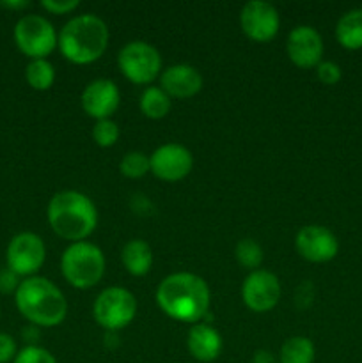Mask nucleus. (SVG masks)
<instances>
[{
  "mask_svg": "<svg viewBox=\"0 0 362 363\" xmlns=\"http://www.w3.org/2000/svg\"><path fill=\"white\" fill-rule=\"evenodd\" d=\"M156 301L165 315L180 323L197 325L208 314L212 293L201 277L188 272L172 273L160 282Z\"/></svg>",
  "mask_w": 362,
  "mask_h": 363,
  "instance_id": "obj_1",
  "label": "nucleus"
},
{
  "mask_svg": "<svg viewBox=\"0 0 362 363\" xmlns=\"http://www.w3.org/2000/svg\"><path fill=\"white\" fill-rule=\"evenodd\" d=\"M14 303L20 314L38 328L59 326L67 315V301L62 291L45 277L21 280L14 293Z\"/></svg>",
  "mask_w": 362,
  "mask_h": 363,
  "instance_id": "obj_2",
  "label": "nucleus"
},
{
  "mask_svg": "<svg viewBox=\"0 0 362 363\" xmlns=\"http://www.w3.org/2000/svg\"><path fill=\"white\" fill-rule=\"evenodd\" d=\"M50 227L59 238L67 241H84L98 225V211L87 195L64 190L53 195L46 208Z\"/></svg>",
  "mask_w": 362,
  "mask_h": 363,
  "instance_id": "obj_3",
  "label": "nucleus"
},
{
  "mask_svg": "<svg viewBox=\"0 0 362 363\" xmlns=\"http://www.w3.org/2000/svg\"><path fill=\"white\" fill-rule=\"evenodd\" d=\"M110 32L105 21L96 14H80L67 21L57 35V46L64 59L73 64H91L105 53Z\"/></svg>",
  "mask_w": 362,
  "mask_h": 363,
  "instance_id": "obj_4",
  "label": "nucleus"
},
{
  "mask_svg": "<svg viewBox=\"0 0 362 363\" xmlns=\"http://www.w3.org/2000/svg\"><path fill=\"white\" fill-rule=\"evenodd\" d=\"M60 272L75 289H91L105 273V255L87 241L71 243L60 257Z\"/></svg>",
  "mask_w": 362,
  "mask_h": 363,
  "instance_id": "obj_5",
  "label": "nucleus"
},
{
  "mask_svg": "<svg viewBox=\"0 0 362 363\" xmlns=\"http://www.w3.org/2000/svg\"><path fill=\"white\" fill-rule=\"evenodd\" d=\"M92 315L106 332H119L137 315V300L124 287H106L96 298Z\"/></svg>",
  "mask_w": 362,
  "mask_h": 363,
  "instance_id": "obj_6",
  "label": "nucleus"
},
{
  "mask_svg": "<svg viewBox=\"0 0 362 363\" xmlns=\"http://www.w3.org/2000/svg\"><path fill=\"white\" fill-rule=\"evenodd\" d=\"M14 43L31 60L46 59L57 46V32L46 18L25 14L14 25Z\"/></svg>",
  "mask_w": 362,
  "mask_h": 363,
  "instance_id": "obj_7",
  "label": "nucleus"
},
{
  "mask_svg": "<svg viewBox=\"0 0 362 363\" xmlns=\"http://www.w3.org/2000/svg\"><path fill=\"white\" fill-rule=\"evenodd\" d=\"M117 66L131 84L148 85L162 71V57L149 43L130 41L119 50Z\"/></svg>",
  "mask_w": 362,
  "mask_h": 363,
  "instance_id": "obj_8",
  "label": "nucleus"
},
{
  "mask_svg": "<svg viewBox=\"0 0 362 363\" xmlns=\"http://www.w3.org/2000/svg\"><path fill=\"white\" fill-rule=\"evenodd\" d=\"M46 259V248L41 238L34 233H20L9 241L6 252L7 268L18 277H35Z\"/></svg>",
  "mask_w": 362,
  "mask_h": 363,
  "instance_id": "obj_9",
  "label": "nucleus"
},
{
  "mask_svg": "<svg viewBox=\"0 0 362 363\" xmlns=\"http://www.w3.org/2000/svg\"><path fill=\"white\" fill-rule=\"evenodd\" d=\"M241 30L251 41L268 43L277 35L280 27V18L275 7L263 0H251L240 13Z\"/></svg>",
  "mask_w": 362,
  "mask_h": 363,
  "instance_id": "obj_10",
  "label": "nucleus"
},
{
  "mask_svg": "<svg viewBox=\"0 0 362 363\" xmlns=\"http://www.w3.org/2000/svg\"><path fill=\"white\" fill-rule=\"evenodd\" d=\"M149 172L155 174L158 179L167 183H176L185 179L194 167V156L185 145L181 144H165L160 145L151 156H149Z\"/></svg>",
  "mask_w": 362,
  "mask_h": 363,
  "instance_id": "obj_11",
  "label": "nucleus"
},
{
  "mask_svg": "<svg viewBox=\"0 0 362 363\" xmlns=\"http://www.w3.org/2000/svg\"><path fill=\"white\" fill-rule=\"evenodd\" d=\"M241 296L252 312L263 314V312L272 311L280 300L279 279L266 269L251 272L241 287Z\"/></svg>",
  "mask_w": 362,
  "mask_h": 363,
  "instance_id": "obj_12",
  "label": "nucleus"
},
{
  "mask_svg": "<svg viewBox=\"0 0 362 363\" xmlns=\"http://www.w3.org/2000/svg\"><path fill=\"white\" fill-rule=\"evenodd\" d=\"M295 247L305 261L322 264L336 257L339 252V241L327 227L305 225L298 230Z\"/></svg>",
  "mask_w": 362,
  "mask_h": 363,
  "instance_id": "obj_13",
  "label": "nucleus"
},
{
  "mask_svg": "<svg viewBox=\"0 0 362 363\" xmlns=\"http://www.w3.org/2000/svg\"><path fill=\"white\" fill-rule=\"evenodd\" d=\"M287 57L295 66L302 69L316 67L323 57V39L316 28L309 25H298L287 35Z\"/></svg>",
  "mask_w": 362,
  "mask_h": 363,
  "instance_id": "obj_14",
  "label": "nucleus"
},
{
  "mask_svg": "<svg viewBox=\"0 0 362 363\" xmlns=\"http://www.w3.org/2000/svg\"><path fill=\"white\" fill-rule=\"evenodd\" d=\"M119 89L112 80H106V78L92 80L82 92V108L96 121L110 119L112 113L119 108Z\"/></svg>",
  "mask_w": 362,
  "mask_h": 363,
  "instance_id": "obj_15",
  "label": "nucleus"
},
{
  "mask_svg": "<svg viewBox=\"0 0 362 363\" xmlns=\"http://www.w3.org/2000/svg\"><path fill=\"white\" fill-rule=\"evenodd\" d=\"M160 87L169 98L188 99L202 89V77L190 64H174L162 73Z\"/></svg>",
  "mask_w": 362,
  "mask_h": 363,
  "instance_id": "obj_16",
  "label": "nucleus"
},
{
  "mask_svg": "<svg viewBox=\"0 0 362 363\" xmlns=\"http://www.w3.org/2000/svg\"><path fill=\"white\" fill-rule=\"evenodd\" d=\"M187 347L188 353L197 362H215L222 353V337L212 325L197 323L188 330Z\"/></svg>",
  "mask_w": 362,
  "mask_h": 363,
  "instance_id": "obj_17",
  "label": "nucleus"
},
{
  "mask_svg": "<svg viewBox=\"0 0 362 363\" xmlns=\"http://www.w3.org/2000/svg\"><path fill=\"white\" fill-rule=\"evenodd\" d=\"M121 259L130 275L144 277L153 266V250L146 241L131 240L124 245Z\"/></svg>",
  "mask_w": 362,
  "mask_h": 363,
  "instance_id": "obj_18",
  "label": "nucleus"
},
{
  "mask_svg": "<svg viewBox=\"0 0 362 363\" xmlns=\"http://www.w3.org/2000/svg\"><path fill=\"white\" fill-rule=\"evenodd\" d=\"M336 38L343 48H362V7L348 11L339 18L336 25Z\"/></svg>",
  "mask_w": 362,
  "mask_h": 363,
  "instance_id": "obj_19",
  "label": "nucleus"
},
{
  "mask_svg": "<svg viewBox=\"0 0 362 363\" xmlns=\"http://www.w3.org/2000/svg\"><path fill=\"white\" fill-rule=\"evenodd\" d=\"M314 354L312 340L307 337H291L280 347L279 363H312Z\"/></svg>",
  "mask_w": 362,
  "mask_h": 363,
  "instance_id": "obj_20",
  "label": "nucleus"
},
{
  "mask_svg": "<svg viewBox=\"0 0 362 363\" xmlns=\"http://www.w3.org/2000/svg\"><path fill=\"white\" fill-rule=\"evenodd\" d=\"M141 110L148 119H163L170 110V98L162 87H148L141 96Z\"/></svg>",
  "mask_w": 362,
  "mask_h": 363,
  "instance_id": "obj_21",
  "label": "nucleus"
},
{
  "mask_svg": "<svg viewBox=\"0 0 362 363\" xmlns=\"http://www.w3.org/2000/svg\"><path fill=\"white\" fill-rule=\"evenodd\" d=\"M25 78L34 91H48L55 82V69L46 59H35L28 62Z\"/></svg>",
  "mask_w": 362,
  "mask_h": 363,
  "instance_id": "obj_22",
  "label": "nucleus"
},
{
  "mask_svg": "<svg viewBox=\"0 0 362 363\" xmlns=\"http://www.w3.org/2000/svg\"><path fill=\"white\" fill-rule=\"evenodd\" d=\"M234 255H236V261L240 262L243 268L256 272V269L261 266L263 262V248L258 241L251 240V238H245L234 248Z\"/></svg>",
  "mask_w": 362,
  "mask_h": 363,
  "instance_id": "obj_23",
  "label": "nucleus"
},
{
  "mask_svg": "<svg viewBox=\"0 0 362 363\" xmlns=\"http://www.w3.org/2000/svg\"><path fill=\"white\" fill-rule=\"evenodd\" d=\"M119 170L123 176L130 177V179L144 177L146 174L151 170V167H149V156H146L144 152L138 151L128 152V155H124L123 160L119 162Z\"/></svg>",
  "mask_w": 362,
  "mask_h": 363,
  "instance_id": "obj_24",
  "label": "nucleus"
},
{
  "mask_svg": "<svg viewBox=\"0 0 362 363\" xmlns=\"http://www.w3.org/2000/svg\"><path fill=\"white\" fill-rule=\"evenodd\" d=\"M92 140L99 147H112L119 140V126L112 119L96 121L92 126Z\"/></svg>",
  "mask_w": 362,
  "mask_h": 363,
  "instance_id": "obj_25",
  "label": "nucleus"
},
{
  "mask_svg": "<svg viewBox=\"0 0 362 363\" xmlns=\"http://www.w3.org/2000/svg\"><path fill=\"white\" fill-rule=\"evenodd\" d=\"M13 363H57L55 357L41 346H25L18 351Z\"/></svg>",
  "mask_w": 362,
  "mask_h": 363,
  "instance_id": "obj_26",
  "label": "nucleus"
},
{
  "mask_svg": "<svg viewBox=\"0 0 362 363\" xmlns=\"http://www.w3.org/2000/svg\"><path fill=\"white\" fill-rule=\"evenodd\" d=\"M316 77L322 84L336 85L341 80V67L336 62H330V60H322L316 66Z\"/></svg>",
  "mask_w": 362,
  "mask_h": 363,
  "instance_id": "obj_27",
  "label": "nucleus"
},
{
  "mask_svg": "<svg viewBox=\"0 0 362 363\" xmlns=\"http://www.w3.org/2000/svg\"><path fill=\"white\" fill-rule=\"evenodd\" d=\"M80 6L78 0H43L41 7L52 14H70Z\"/></svg>",
  "mask_w": 362,
  "mask_h": 363,
  "instance_id": "obj_28",
  "label": "nucleus"
},
{
  "mask_svg": "<svg viewBox=\"0 0 362 363\" xmlns=\"http://www.w3.org/2000/svg\"><path fill=\"white\" fill-rule=\"evenodd\" d=\"M18 347L16 340L9 333L0 332V363H9L16 358Z\"/></svg>",
  "mask_w": 362,
  "mask_h": 363,
  "instance_id": "obj_29",
  "label": "nucleus"
},
{
  "mask_svg": "<svg viewBox=\"0 0 362 363\" xmlns=\"http://www.w3.org/2000/svg\"><path fill=\"white\" fill-rule=\"evenodd\" d=\"M18 286H20V277H18L16 273L11 272L7 266L0 269V293L2 294L16 293Z\"/></svg>",
  "mask_w": 362,
  "mask_h": 363,
  "instance_id": "obj_30",
  "label": "nucleus"
},
{
  "mask_svg": "<svg viewBox=\"0 0 362 363\" xmlns=\"http://www.w3.org/2000/svg\"><path fill=\"white\" fill-rule=\"evenodd\" d=\"M21 335H23V340H27L28 346H35L34 342L39 339V330H38V326H34V325L27 326V328H25L23 332H21Z\"/></svg>",
  "mask_w": 362,
  "mask_h": 363,
  "instance_id": "obj_31",
  "label": "nucleus"
},
{
  "mask_svg": "<svg viewBox=\"0 0 362 363\" xmlns=\"http://www.w3.org/2000/svg\"><path fill=\"white\" fill-rule=\"evenodd\" d=\"M252 363H277V360L273 358V354L270 353V351L259 350L256 351L254 357H252Z\"/></svg>",
  "mask_w": 362,
  "mask_h": 363,
  "instance_id": "obj_32",
  "label": "nucleus"
},
{
  "mask_svg": "<svg viewBox=\"0 0 362 363\" xmlns=\"http://www.w3.org/2000/svg\"><path fill=\"white\" fill-rule=\"evenodd\" d=\"M0 6L2 7H7V9H25V7H28V2L27 0H11V2H0Z\"/></svg>",
  "mask_w": 362,
  "mask_h": 363,
  "instance_id": "obj_33",
  "label": "nucleus"
}]
</instances>
